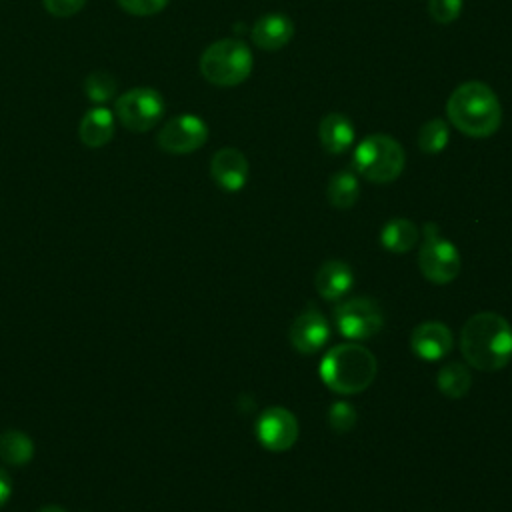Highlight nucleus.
Segmentation results:
<instances>
[{
  "instance_id": "obj_1",
  "label": "nucleus",
  "mask_w": 512,
  "mask_h": 512,
  "mask_svg": "<svg viewBox=\"0 0 512 512\" xmlns=\"http://www.w3.org/2000/svg\"><path fill=\"white\" fill-rule=\"evenodd\" d=\"M464 360L482 372H496L512 358V326L496 312H478L460 330Z\"/></svg>"
},
{
  "instance_id": "obj_2",
  "label": "nucleus",
  "mask_w": 512,
  "mask_h": 512,
  "mask_svg": "<svg viewBox=\"0 0 512 512\" xmlns=\"http://www.w3.org/2000/svg\"><path fill=\"white\" fill-rule=\"evenodd\" d=\"M446 114L456 130L472 138H488L502 124V104L496 92L480 80L456 86L448 96Z\"/></svg>"
},
{
  "instance_id": "obj_3",
  "label": "nucleus",
  "mask_w": 512,
  "mask_h": 512,
  "mask_svg": "<svg viewBox=\"0 0 512 512\" xmlns=\"http://www.w3.org/2000/svg\"><path fill=\"white\" fill-rule=\"evenodd\" d=\"M378 362L362 344H338L320 362L322 382L338 394L364 392L376 378Z\"/></svg>"
},
{
  "instance_id": "obj_4",
  "label": "nucleus",
  "mask_w": 512,
  "mask_h": 512,
  "mask_svg": "<svg viewBox=\"0 0 512 512\" xmlns=\"http://www.w3.org/2000/svg\"><path fill=\"white\" fill-rule=\"evenodd\" d=\"M354 170L376 184L394 182L406 164L402 144L388 134H370L362 138L352 156Z\"/></svg>"
},
{
  "instance_id": "obj_5",
  "label": "nucleus",
  "mask_w": 512,
  "mask_h": 512,
  "mask_svg": "<svg viewBox=\"0 0 512 512\" xmlns=\"http://www.w3.org/2000/svg\"><path fill=\"white\" fill-rule=\"evenodd\" d=\"M252 52L238 38L212 42L200 56L202 76L216 86H238L252 72Z\"/></svg>"
},
{
  "instance_id": "obj_6",
  "label": "nucleus",
  "mask_w": 512,
  "mask_h": 512,
  "mask_svg": "<svg viewBox=\"0 0 512 512\" xmlns=\"http://www.w3.org/2000/svg\"><path fill=\"white\" fill-rule=\"evenodd\" d=\"M424 242L418 252V266L426 280L432 284H448L460 272V252L458 248L440 234L438 224L426 222Z\"/></svg>"
},
{
  "instance_id": "obj_7",
  "label": "nucleus",
  "mask_w": 512,
  "mask_h": 512,
  "mask_svg": "<svg viewBox=\"0 0 512 512\" xmlns=\"http://www.w3.org/2000/svg\"><path fill=\"white\" fill-rule=\"evenodd\" d=\"M116 116L132 132H146L154 128L164 114V98L154 88H132L116 98Z\"/></svg>"
},
{
  "instance_id": "obj_8",
  "label": "nucleus",
  "mask_w": 512,
  "mask_h": 512,
  "mask_svg": "<svg viewBox=\"0 0 512 512\" xmlns=\"http://www.w3.org/2000/svg\"><path fill=\"white\" fill-rule=\"evenodd\" d=\"M334 322L342 336L350 340H366L382 330L384 316L374 300L358 296L348 298L334 308Z\"/></svg>"
},
{
  "instance_id": "obj_9",
  "label": "nucleus",
  "mask_w": 512,
  "mask_h": 512,
  "mask_svg": "<svg viewBox=\"0 0 512 512\" xmlns=\"http://www.w3.org/2000/svg\"><path fill=\"white\" fill-rule=\"evenodd\" d=\"M208 140V126L196 114H180L168 120L158 136V146L168 154H190Z\"/></svg>"
},
{
  "instance_id": "obj_10",
  "label": "nucleus",
  "mask_w": 512,
  "mask_h": 512,
  "mask_svg": "<svg viewBox=\"0 0 512 512\" xmlns=\"http://www.w3.org/2000/svg\"><path fill=\"white\" fill-rule=\"evenodd\" d=\"M256 438L270 452H286L298 440V420L288 408L270 406L256 420Z\"/></svg>"
},
{
  "instance_id": "obj_11",
  "label": "nucleus",
  "mask_w": 512,
  "mask_h": 512,
  "mask_svg": "<svg viewBox=\"0 0 512 512\" xmlns=\"http://www.w3.org/2000/svg\"><path fill=\"white\" fill-rule=\"evenodd\" d=\"M288 336L294 350L300 354H314L328 342L330 328L318 308H306L292 322Z\"/></svg>"
},
{
  "instance_id": "obj_12",
  "label": "nucleus",
  "mask_w": 512,
  "mask_h": 512,
  "mask_svg": "<svg viewBox=\"0 0 512 512\" xmlns=\"http://www.w3.org/2000/svg\"><path fill=\"white\" fill-rule=\"evenodd\" d=\"M248 174V160L238 148H220L210 160V176L226 192L242 190L248 182Z\"/></svg>"
},
{
  "instance_id": "obj_13",
  "label": "nucleus",
  "mask_w": 512,
  "mask_h": 512,
  "mask_svg": "<svg viewBox=\"0 0 512 512\" xmlns=\"http://www.w3.org/2000/svg\"><path fill=\"white\" fill-rule=\"evenodd\" d=\"M454 346V338L450 328L444 322H422L410 334L412 352L426 362H436L444 358Z\"/></svg>"
},
{
  "instance_id": "obj_14",
  "label": "nucleus",
  "mask_w": 512,
  "mask_h": 512,
  "mask_svg": "<svg viewBox=\"0 0 512 512\" xmlns=\"http://www.w3.org/2000/svg\"><path fill=\"white\" fill-rule=\"evenodd\" d=\"M294 36V22L282 12H268L260 16L250 32L254 46L274 52L284 48Z\"/></svg>"
},
{
  "instance_id": "obj_15",
  "label": "nucleus",
  "mask_w": 512,
  "mask_h": 512,
  "mask_svg": "<svg viewBox=\"0 0 512 512\" xmlns=\"http://www.w3.org/2000/svg\"><path fill=\"white\" fill-rule=\"evenodd\" d=\"M352 270L342 260L324 262L314 276V288L324 300H340L352 288Z\"/></svg>"
},
{
  "instance_id": "obj_16",
  "label": "nucleus",
  "mask_w": 512,
  "mask_h": 512,
  "mask_svg": "<svg viewBox=\"0 0 512 512\" xmlns=\"http://www.w3.org/2000/svg\"><path fill=\"white\" fill-rule=\"evenodd\" d=\"M318 138L328 154H342L354 144L356 132L352 122L344 114L330 112L320 120Z\"/></svg>"
},
{
  "instance_id": "obj_17",
  "label": "nucleus",
  "mask_w": 512,
  "mask_h": 512,
  "mask_svg": "<svg viewBox=\"0 0 512 512\" xmlns=\"http://www.w3.org/2000/svg\"><path fill=\"white\" fill-rule=\"evenodd\" d=\"M114 136V116L108 108L96 106L90 108L80 124H78V138L88 148H102L106 146Z\"/></svg>"
},
{
  "instance_id": "obj_18",
  "label": "nucleus",
  "mask_w": 512,
  "mask_h": 512,
  "mask_svg": "<svg viewBox=\"0 0 512 512\" xmlns=\"http://www.w3.org/2000/svg\"><path fill=\"white\" fill-rule=\"evenodd\" d=\"M418 228L412 220L406 218H392L380 232V242L388 252L404 254L412 250L418 242Z\"/></svg>"
},
{
  "instance_id": "obj_19",
  "label": "nucleus",
  "mask_w": 512,
  "mask_h": 512,
  "mask_svg": "<svg viewBox=\"0 0 512 512\" xmlns=\"http://www.w3.org/2000/svg\"><path fill=\"white\" fill-rule=\"evenodd\" d=\"M360 196V182L352 170H338L330 176L326 186L328 202L338 210H348Z\"/></svg>"
},
{
  "instance_id": "obj_20",
  "label": "nucleus",
  "mask_w": 512,
  "mask_h": 512,
  "mask_svg": "<svg viewBox=\"0 0 512 512\" xmlns=\"http://www.w3.org/2000/svg\"><path fill=\"white\" fill-rule=\"evenodd\" d=\"M438 390L448 398H462L472 386L470 370L462 362H446L436 376Z\"/></svg>"
},
{
  "instance_id": "obj_21",
  "label": "nucleus",
  "mask_w": 512,
  "mask_h": 512,
  "mask_svg": "<svg viewBox=\"0 0 512 512\" xmlns=\"http://www.w3.org/2000/svg\"><path fill=\"white\" fill-rule=\"evenodd\" d=\"M34 456V442L20 430H6L0 434V458L12 466H24Z\"/></svg>"
},
{
  "instance_id": "obj_22",
  "label": "nucleus",
  "mask_w": 512,
  "mask_h": 512,
  "mask_svg": "<svg viewBox=\"0 0 512 512\" xmlns=\"http://www.w3.org/2000/svg\"><path fill=\"white\" fill-rule=\"evenodd\" d=\"M450 142V128L448 122L442 118H432L424 122L418 130V148L424 154H438Z\"/></svg>"
},
{
  "instance_id": "obj_23",
  "label": "nucleus",
  "mask_w": 512,
  "mask_h": 512,
  "mask_svg": "<svg viewBox=\"0 0 512 512\" xmlns=\"http://www.w3.org/2000/svg\"><path fill=\"white\" fill-rule=\"evenodd\" d=\"M82 88H84V94L88 96V100L94 104H104L116 96V80L112 74H108L104 70L90 72L84 78Z\"/></svg>"
},
{
  "instance_id": "obj_24",
  "label": "nucleus",
  "mask_w": 512,
  "mask_h": 512,
  "mask_svg": "<svg viewBox=\"0 0 512 512\" xmlns=\"http://www.w3.org/2000/svg\"><path fill=\"white\" fill-rule=\"evenodd\" d=\"M356 418H358V414L350 402H334L328 410V426L336 434L350 432L356 424Z\"/></svg>"
},
{
  "instance_id": "obj_25",
  "label": "nucleus",
  "mask_w": 512,
  "mask_h": 512,
  "mask_svg": "<svg viewBox=\"0 0 512 512\" xmlns=\"http://www.w3.org/2000/svg\"><path fill=\"white\" fill-rule=\"evenodd\" d=\"M462 12V0H428V14L438 24L454 22Z\"/></svg>"
},
{
  "instance_id": "obj_26",
  "label": "nucleus",
  "mask_w": 512,
  "mask_h": 512,
  "mask_svg": "<svg viewBox=\"0 0 512 512\" xmlns=\"http://www.w3.org/2000/svg\"><path fill=\"white\" fill-rule=\"evenodd\" d=\"M118 4L132 16H152L164 10L168 0H118Z\"/></svg>"
},
{
  "instance_id": "obj_27",
  "label": "nucleus",
  "mask_w": 512,
  "mask_h": 512,
  "mask_svg": "<svg viewBox=\"0 0 512 512\" xmlns=\"http://www.w3.org/2000/svg\"><path fill=\"white\" fill-rule=\"evenodd\" d=\"M42 4L48 14L56 18H68L74 16L86 4V0H42Z\"/></svg>"
},
{
  "instance_id": "obj_28",
  "label": "nucleus",
  "mask_w": 512,
  "mask_h": 512,
  "mask_svg": "<svg viewBox=\"0 0 512 512\" xmlns=\"http://www.w3.org/2000/svg\"><path fill=\"white\" fill-rule=\"evenodd\" d=\"M12 494V480L8 476V472L4 468H0V506H4L8 502Z\"/></svg>"
},
{
  "instance_id": "obj_29",
  "label": "nucleus",
  "mask_w": 512,
  "mask_h": 512,
  "mask_svg": "<svg viewBox=\"0 0 512 512\" xmlns=\"http://www.w3.org/2000/svg\"><path fill=\"white\" fill-rule=\"evenodd\" d=\"M38 512H66L64 508L56 506V504H48V506H42Z\"/></svg>"
}]
</instances>
